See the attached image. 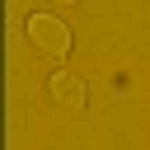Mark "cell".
<instances>
[{"label":"cell","instance_id":"cell-1","mask_svg":"<svg viewBox=\"0 0 150 150\" xmlns=\"http://www.w3.org/2000/svg\"><path fill=\"white\" fill-rule=\"evenodd\" d=\"M28 42L47 56V61H61L70 52V28L56 19V14H33L28 19Z\"/></svg>","mask_w":150,"mask_h":150},{"label":"cell","instance_id":"cell-2","mask_svg":"<svg viewBox=\"0 0 150 150\" xmlns=\"http://www.w3.org/2000/svg\"><path fill=\"white\" fill-rule=\"evenodd\" d=\"M52 98H56L61 108H70V112H80V108L89 103L84 80H80V75H70V70H52Z\"/></svg>","mask_w":150,"mask_h":150},{"label":"cell","instance_id":"cell-3","mask_svg":"<svg viewBox=\"0 0 150 150\" xmlns=\"http://www.w3.org/2000/svg\"><path fill=\"white\" fill-rule=\"evenodd\" d=\"M56 5H75V0H56Z\"/></svg>","mask_w":150,"mask_h":150}]
</instances>
